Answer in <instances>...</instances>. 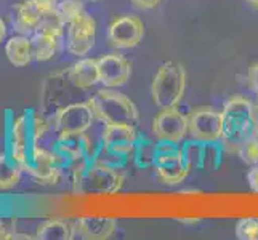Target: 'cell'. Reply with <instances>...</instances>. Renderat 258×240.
Listing matches in <instances>:
<instances>
[{
  "label": "cell",
  "instance_id": "obj_18",
  "mask_svg": "<svg viewBox=\"0 0 258 240\" xmlns=\"http://www.w3.org/2000/svg\"><path fill=\"white\" fill-rule=\"evenodd\" d=\"M74 237V223L64 219H48L42 223L35 232V238L39 240H71Z\"/></svg>",
  "mask_w": 258,
  "mask_h": 240
},
{
  "label": "cell",
  "instance_id": "obj_15",
  "mask_svg": "<svg viewBox=\"0 0 258 240\" xmlns=\"http://www.w3.org/2000/svg\"><path fill=\"white\" fill-rule=\"evenodd\" d=\"M68 78L79 90H88L93 85L100 84V70H98V59L84 58L79 59L76 64L71 66L68 70Z\"/></svg>",
  "mask_w": 258,
  "mask_h": 240
},
{
  "label": "cell",
  "instance_id": "obj_38",
  "mask_svg": "<svg viewBox=\"0 0 258 240\" xmlns=\"http://www.w3.org/2000/svg\"><path fill=\"white\" fill-rule=\"evenodd\" d=\"M256 95H258V93H256Z\"/></svg>",
  "mask_w": 258,
  "mask_h": 240
},
{
  "label": "cell",
  "instance_id": "obj_6",
  "mask_svg": "<svg viewBox=\"0 0 258 240\" xmlns=\"http://www.w3.org/2000/svg\"><path fill=\"white\" fill-rule=\"evenodd\" d=\"M96 40V21L87 12L68 24L66 50L73 56H85L92 51Z\"/></svg>",
  "mask_w": 258,
  "mask_h": 240
},
{
  "label": "cell",
  "instance_id": "obj_30",
  "mask_svg": "<svg viewBox=\"0 0 258 240\" xmlns=\"http://www.w3.org/2000/svg\"><path fill=\"white\" fill-rule=\"evenodd\" d=\"M29 2L37 8V10L42 13H47V12H55L58 10V4L59 0H29Z\"/></svg>",
  "mask_w": 258,
  "mask_h": 240
},
{
  "label": "cell",
  "instance_id": "obj_36",
  "mask_svg": "<svg viewBox=\"0 0 258 240\" xmlns=\"http://www.w3.org/2000/svg\"><path fill=\"white\" fill-rule=\"evenodd\" d=\"M248 4H250L252 7H255V8H258V0H247Z\"/></svg>",
  "mask_w": 258,
  "mask_h": 240
},
{
  "label": "cell",
  "instance_id": "obj_16",
  "mask_svg": "<svg viewBox=\"0 0 258 240\" xmlns=\"http://www.w3.org/2000/svg\"><path fill=\"white\" fill-rule=\"evenodd\" d=\"M5 55L8 61L16 67H26L31 64V61L34 59L31 37L21 34L10 37L5 43Z\"/></svg>",
  "mask_w": 258,
  "mask_h": 240
},
{
  "label": "cell",
  "instance_id": "obj_24",
  "mask_svg": "<svg viewBox=\"0 0 258 240\" xmlns=\"http://www.w3.org/2000/svg\"><path fill=\"white\" fill-rule=\"evenodd\" d=\"M223 144L221 141H209V143H202V170L213 172L221 165V155H223Z\"/></svg>",
  "mask_w": 258,
  "mask_h": 240
},
{
  "label": "cell",
  "instance_id": "obj_8",
  "mask_svg": "<svg viewBox=\"0 0 258 240\" xmlns=\"http://www.w3.org/2000/svg\"><path fill=\"white\" fill-rule=\"evenodd\" d=\"M188 117L176 111V108L161 109L153 122V133L157 141H172L180 144L188 135Z\"/></svg>",
  "mask_w": 258,
  "mask_h": 240
},
{
  "label": "cell",
  "instance_id": "obj_19",
  "mask_svg": "<svg viewBox=\"0 0 258 240\" xmlns=\"http://www.w3.org/2000/svg\"><path fill=\"white\" fill-rule=\"evenodd\" d=\"M59 37L43 32H35L31 35L32 55L35 61H48L56 56L59 48Z\"/></svg>",
  "mask_w": 258,
  "mask_h": 240
},
{
  "label": "cell",
  "instance_id": "obj_33",
  "mask_svg": "<svg viewBox=\"0 0 258 240\" xmlns=\"http://www.w3.org/2000/svg\"><path fill=\"white\" fill-rule=\"evenodd\" d=\"M15 232L12 227L8 226L4 219H0V240H7V238H15Z\"/></svg>",
  "mask_w": 258,
  "mask_h": 240
},
{
  "label": "cell",
  "instance_id": "obj_37",
  "mask_svg": "<svg viewBox=\"0 0 258 240\" xmlns=\"http://www.w3.org/2000/svg\"><path fill=\"white\" fill-rule=\"evenodd\" d=\"M253 138L258 141V123H256V128H255V133H253Z\"/></svg>",
  "mask_w": 258,
  "mask_h": 240
},
{
  "label": "cell",
  "instance_id": "obj_22",
  "mask_svg": "<svg viewBox=\"0 0 258 240\" xmlns=\"http://www.w3.org/2000/svg\"><path fill=\"white\" fill-rule=\"evenodd\" d=\"M156 155H157V139L153 141L149 138L140 136L132 152V160L137 164V167L140 168L154 167Z\"/></svg>",
  "mask_w": 258,
  "mask_h": 240
},
{
  "label": "cell",
  "instance_id": "obj_26",
  "mask_svg": "<svg viewBox=\"0 0 258 240\" xmlns=\"http://www.w3.org/2000/svg\"><path fill=\"white\" fill-rule=\"evenodd\" d=\"M58 12L68 26L69 23L76 21L79 16H82L85 13V8L82 0H59Z\"/></svg>",
  "mask_w": 258,
  "mask_h": 240
},
{
  "label": "cell",
  "instance_id": "obj_35",
  "mask_svg": "<svg viewBox=\"0 0 258 240\" xmlns=\"http://www.w3.org/2000/svg\"><path fill=\"white\" fill-rule=\"evenodd\" d=\"M5 39H7V24L2 18H0V43H2Z\"/></svg>",
  "mask_w": 258,
  "mask_h": 240
},
{
  "label": "cell",
  "instance_id": "obj_2",
  "mask_svg": "<svg viewBox=\"0 0 258 240\" xmlns=\"http://www.w3.org/2000/svg\"><path fill=\"white\" fill-rule=\"evenodd\" d=\"M88 104L95 114L96 122L101 125L108 123H125L135 125L140 120V114L135 103L123 93L115 92L114 88H103L88 98Z\"/></svg>",
  "mask_w": 258,
  "mask_h": 240
},
{
  "label": "cell",
  "instance_id": "obj_17",
  "mask_svg": "<svg viewBox=\"0 0 258 240\" xmlns=\"http://www.w3.org/2000/svg\"><path fill=\"white\" fill-rule=\"evenodd\" d=\"M39 20H40V12L29 2V0H24L20 5H16L15 29L18 34L31 37L32 34L37 32Z\"/></svg>",
  "mask_w": 258,
  "mask_h": 240
},
{
  "label": "cell",
  "instance_id": "obj_23",
  "mask_svg": "<svg viewBox=\"0 0 258 240\" xmlns=\"http://www.w3.org/2000/svg\"><path fill=\"white\" fill-rule=\"evenodd\" d=\"M130 158H132L130 154L119 152V150L100 143V146H98L96 152L92 158V164H101V165L112 167V168H125L127 164L130 162Z\"/></svg>",
  "mask_w": 258,
  "mask_h": 240
},
{
  "label": "cell",
  "instance_id": "obj_21",
  "mask_svg": "<svg viewBox=\"0 0 258 240\" xmlns=\"http://www.w3.org/2000/svg\"><path fill=\"white\" fill-rule=\"evenodd\" d=\"M23 168L20 164L8 155V152H0V189H12L20 183Z\"/></svg>",
  "mask_w": 258,
  "mask_h": 240
},
{
  "label": "cell",
  "instance_id": "obj_32",
  "mask_svg": "<svg viewBox=\"0 0 258 240\" xmlns=\"http://www.w3.org/2000/svg\"><path fill=\"white\" fill-rule=\"evenodd\" d=\"M247 180H248V184H250L252 191L258 192V165L252 167V170L247 175Z\"/></svg>",
  "mask_w": 258,
  "mask_h": 240
},
{
  "label": "cell",
  "instance_id": "obj_34",
  "mask_svg": "<svg viewBox=\"0 0 258 240\" xmlns=\"http://www.w3.org/2000/svg\"><path fill=\"white\" fill-rule=\"evenodd\" d=\"M248 84H250V87L258 93V63L253 64L250 70H248Z\"/></svg>",
  "mask_w": 258,
  "mask_h": 240
},
{
  "label": "cell",
  "instance_id": "obj_14",
  "mask_svg": "<svg viewBox=\"0 0 258 240\" xmlns=\"http://www.w3.org/2000/svg\"><path fill=\"white\" fill-rule=\"evenodd\" d=\"M74 223L76 235L85 240H104L114 235L117 229V219L109 216H84Z\"/></svg>",
  "mask_w": 258,
  "mask_h": 240
},
{
  "label": "cell",
  "instance_id": "obj_5",
  "mask_svg": "<svg viewBox=\"0 0 258 240\" xmlns=\"http://www.w3.org/2000/svg\"><path fill=\"white\" fill-rule=\"evenodd\" d=\"M125 183L123 168L90 164L81 183V194H115Z\"/></svg>",
  "mask_w": 258,
  "mask_h": 240
},
{
  "label": "cell",
  "instance_id": "obj_1",
  "mask_svg": "<svg viewBox=\"0 0 258 240\" xmlns=\"http://www.w3.org/2000/svg\"><path fill=\"white\" fill-rule=\"evenodd\" d=\"M221 119H223V131L220 141L223 149L228 152H237L255 133L258 123L255 106L244 96H233L225 103Z\"/></svg>",
  "mask_w": 258,
  "mask_h": 240
},
{
  "label": "cell",
  "instance_id": "obj_12",
  "mask_svg": "<svg viewBox=\"0 0 258 240\" xmlns=\"http://www.w3.org/2000/svg\"><path fill=\"white\" fill-rule=\"evenodd\" d=\"M98 70H100V84L106 88H119L125 85L132 75L130 63L115 53L98 58Z\"/></svg>",
  "mask_w": 258,
  "mask_h": 240
},
{
  "label": "cell",
  "instance_id": "obj_10",
  "mask_svg": "<svg viewBox=\"0 0 258 240\" xmlns=\"http://www.w3.org/2000/svg\"><path fill=\"white\" fill-rule=\"evenodd\" d=\"M188 123V133L196 141L209 143V141L221 139V131H223L221 112H215L212 109H198L189 114Z\"/></svg>",
  "mask_w": 258,
  "mask_h": 240
},
{
  "label": "cell",
  "instance_id": "obj_29",
  "mask_svg": "<svg viewBox=\"0 0 258 240\" xmlns=\"http://www.w3.org/2000/svg\"><path fill=\"white\" fill-rule=\"evenodd\" d=\"M237 154L248 165H258V141L252 136L248 141L242 144V147L237 150Z\"/></svg>",
  "mask_w": 258,
  "mask_h": 240
},
{
  "label": "cell",
  "instance_id": "obj_11",
  "mask_svg": "<svg viewBox=\"0 0 258 240\" xmlns=\"http://www.w3.org/2000/svg\"><path fill=\"white\" fill-rule=\"evenodd\" d=\"M154 170L159 180L165 184H178L191 172L183 157L181 146L173 152H157L154 160Z\"/></svg>",
  "mask_w": 258,
  "mask_h": 240
},
{
  "label": "cell",
  "instance_id": "obj_4",
  "mask_svg": "<svg viewBox=\"0 0 258 240\" xmlns=\"http://www.w3.org/2000/svg\"><path fill=\"white\" fill-rule=\"evenodd\" d=\"M50 119L58 135H82L93 127L96 120L88 101L61 106Z\"/></svg>",
  "mask_w": 258,
  "mask_h": 240
},
{
  "label": "cell",
  "instance_id": "obj_3",
  "mask_svg": "<svg viewBox=\"0 0 258 240\" xmlns=\"http://www.w3.org/2000/svg\"><path fill=\"white\" fill-rule=\"evenodd\" d=\"M186 90V70L178 63H165L154 75L151 93L157 108L170 109L180 104Z\"/></svg>",
  "mask_w": 258,
  "mask_h": 240
},
{
  "label": "cell",
  "instance_id": "obj_31",
  "mask_svg": "<svg viewBox=\"0 0 258 240\" xmlns=\"http://www.w3.org/2000/svg\"><path fill=\"white\" fill-rule=\"evenodd\" d=\"M132 4L137 8H141V10H151V8L161 4V0H132Z\"/></svg>",
  "mask_w": 258,
  "mask_h": 240
},
{
  "label": "cell",
  "instance_id": "obj_27",
  "mask_svg": "<svg viewBox=\"0 0 258 240\" xmlns=\"http://www.w3.org/2000/svg\"><path fill=\"white\" fill-rule=\"evenodd\" d=\"M181 152L183 157L188 164L189 170H198L201 168V162H202V143L201 141H189V143H184L181 146Z\"/></svg>",
  "mask_w": 258,
  "mask_h": 240
},
{
  "label": "cell",
  "instance_id": "obj_7",
  "mask_svg": "<svg viewBox=\"0 0 258 240\" xmlns=\"http://www.w3.org/2000/svg\"><path fill=\"white\" fill-rule=\"evenodd\" d=\"M31 123H29V112L20 114L10 119L8 125V155H10L16 164L21 167L29 160L31 154Z\"/></svg>",
  "mask_w": 258,
  "mask_h": 240
},
{
  "label": "cell",
  "instance_id": "obj_9",
  "mask_svg": "<svg viewBox=\"0 0 258 240\" xmlns=\"http://www.w3.org/2000/svg\"><path fill=\"white\" fill-rule=\"evenodd\" d=\"M145 35L143 21L138 16L125 15L117 18L108 29V39L114 48H133L140 45Z\"/></svg>",
  "mask_w": 258,
  "mask_h": 240
},
{
  "label": "cell",
  "instance_id": "obj_28",
  "mask_svg": "<svg viewBox=\"0 0 258 240\" xmlns=\"http://www.w3.org/2000/svg\"><path fill=\"white\" fill-rule=\"evenodd\" d=\"M236 237L241 240H258V218H244L239 221Z\"/></svg>",
  "mask_w": 258,
  "mask_h": 240
},
{
  "label": "cell",
  "instance_id": "obj_25",
  "mask_svg": "<svg viewBox=\"0 0 258 240\" xmlns=\"http://www.w3.org/2000/svg\"><path fill=\"white\" fill-rule=\"evenodd\" d=\"M66 29V23L61 18L59 12H47L40 15L39 20V26H37V32H43V34H50L55 35V37H63V32Z\"/></svg>",
  "mask_w": 258,
  "mask_h": 240
},
{
  "label": "cell",
  "instance_id": "obj_20",
  "mask_svg": "<svg viewBox=\"0 0 258 240\" xmlns=\"http://www.w3.org/2000/svg\"><path fill=\"white\" fill-rule=\"evenodd\" d=\"M56 152L63 155L68 162H74L85 155V138L82 135H59L56 141Z\"/></svg>",
  "mask_w": 258,
  "mask_h": 240
},
{
  "label": "cell",
  "instance_id": "obj_13",
  "mask_svg": "<svg viewBox=\"0 0 258 240\" xmlns=\"http://www.w3.org/2000/svg\"><path fill=\"white\" fill-rule=\"evenodd\" d=\"M101 143L109 146L119 152L130 154L133 152V147L138 141L140 135L135 125H125V123H108L103 125L100 131Z\"/></svg>",
  "mask_w": 258,
  "mask_h": 240
}]
</instances>
